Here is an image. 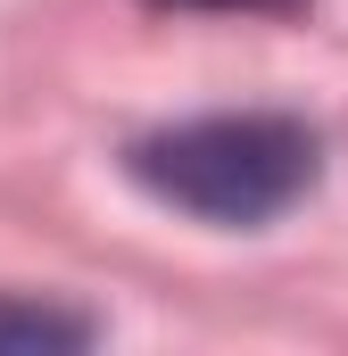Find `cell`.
Wrapping results in <instances>:
<instances>
[{
	"label": "cell",
	"mask_w": 348,
	"mask_h": 356,
	"mask_svg": "<svg viewBox=\"0 0 348 356\" xmlns=\"http://www.w3.org/2000/svg\"><path fill=\"white\" fill-rule=\"evenodd\" d=\"M315 133L290 116H191L133 141V182L207 224H274L315 191Z\"/></svg>",
	"instance_id": "6da1fadb"
},
{
	"label": "cell",
	"mask_w": 348,
	"mask_h": 356,
	"mask_svg": "<svg viewBox=\"0 0 348 356\" xmlns=\"http://www.w3.org/2000/svg\"><path fill=\"white\" fill-rule=\"evenodd\" d=\"M91 323L58 307H0V348H84Z\"/></svg>",
	"instance_id": "7a4b0ae2"
},
{
	"label": "cell",
	"mask_w": 348,
	"mask_h": 356,
	"mask_svg": "<svg viewBox=\"0 0 348 356\" xmlns=\"http://www.w3.org/2000/svg\"><path fill=\"white\" fill-rule=\"evenodd\" d=\"M158 8H265V17H290L307 0H158Z\"/></svg>",
	"instance_id": "3957f363"
}]
</instances>
